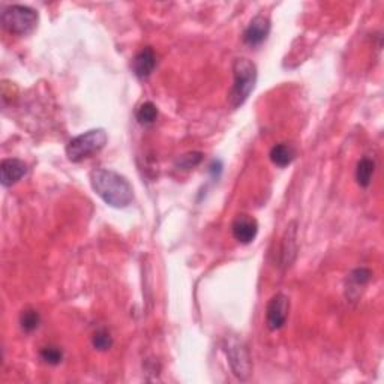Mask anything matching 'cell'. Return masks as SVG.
<instances>
[{
    "instance_id": "1",
    "label": "cell",
    "mask_w": 384,
    "mask_h": 384,
    "mask_svg": "<svg viewBox=\"0 0 384 384\" xmlns=\"http://www.w3.org/2000/svg\"><path fill=\"white\" fill-rule=\"evenodd\" d=\"M90 186L101 200L114 209L128 207L134 200V190L129 180L113 170H93L90 173Z\"/></svg>"
},
{
    "instance_id": "2",
    "label": "cell",
    "mask_w": 384,
    "mask_h": 384,
    "mask_svg": "<svg viewBox=\"0 0 384 384\" xmlns=\"http://www.w3.org/2000/svg\"><path fill=\"white\" fill-rule=\"evenodd\" d=\"M233 88L230 90V105L233 108H239L244 105L251 93H253L257 83V66L253 60L246 57L236 59L233 64Z\"/></svg>"
},
{
    "instance_id": "3",
    "label": "cell",
    "mask_w": 384,
    "mask_h": 384,
    "mask_svg": "<svg viewBox=\"0 0 384 384\" xmlns=\"http://www.w3.org/2000/svg\"><path fill=\"white\" fill-rule=\"evenodd\" d=\"M108 141L104 129H90L74 137L66 146V156L71 162H81L90 158L92 155L103 151Z\"/></svg>"
},
{
    "instance_id": "4",
    "label": "cell",
    "mask_w": 384,
    "mask_h": 384,
    "mask_svg": "<svg viewBox=\"0 0 384 384\" xmlns=\"http://www.w3.org/2000/svg\"><path fill=\"white\" fill-rule=\"evenodd\" d=\"M38 21V12L26 5H10L2 11V26L12 35L26 36L32 34Z\"/></svg>"
},
{
    "instance_id": "5",
    "label": "cell",
    "mask_w": 384,
    "mask_h": 384,
    "mask_svg": "<svg viewBox=\"0 0 384 384\" xmlns=\"http://www.w3.org/2000/svg\"><path fill=\"white\" fill-rule=\"evenodd\" d=\"M225 353L229 357L233 374L240 380H246L253 371V362L246 346L236 338H230L225 342Z\"/></svg>"
},
{
    "instance_id": "6",
    "label": "cell",
    "mask_w": 384,
    "mask_h": 384,
    "mask_svg": "<svg viewBox=\"0 0 384 384\" xmlns=\"http://www.w3.org/2000/svg\"><path fill=\"white\" fill-rule=\"evenodd\" d=\"M290 311V300L285 294L278 293L272 297L266 309V323L270 331H279L284 327Z\"/></svg>"
},
{
    "instance_id": "7",
    "label": "cell",
    "mask_w": 384,
    "mask_h": 384,
    "mask_svg": "<svg viewBox=\"0 0 384 384\" xmlns=\"http://www.w3.org/2000/svg\"><path fill=\"white\" fill-rule=\"evenodd\" d=\"M270 34V18L266 14H257L249 21L244 32V42L249 47H257L263 44Z\"/></svg>"
},
{
    "instance_id": "8",
    "label": "cell",
    "mask_w": 384,
    "mask_h": 384,
    "mask_svg": "<svg viewBox=\"0 0 384 384\" xmlns=\"http://www.w3.org/2000/svg\"><path fill=\"white\" fill-rule=\"evenodd\" d=\"M233 238L236 239L239 244L248 245L251 242H254L258 234V222L257 219L249 215H238L231 225Z\"/></svg>"
},
{
    "instance_id": "9",
    "label": "cell",
    "mask_w": 384,
    "mask_h": 384,
    "mask_svg": "<svg viewBox=\"0 0 384 384\" xmlns=\"http://www.w3.org/2000/svg\"><path fill=\"white\" fill-rule=\"evenodd\" d=\"M0 173H2V185L5 188L12 186L26 176L27 166L25 161L17 158L3 159L2 166H0Z\"/></svg>"
},
{
    "instance_id": "10",
    "label": "cell",
    "mask_w": 384,
    "mask_h": 384,
    "mask_svg": "<svg viewBox=\"0 0 384 384\" xmlns=\"http://www.w3.org/2000/svg\"><path fill=\"white\" fill-rule=\"evenodd\" d=\"M155 68H156V54L152 47H146V49L138 51L136 54V57L132 59V71H134V74L138 78H141V80L151 77Z\"/></svg>"
},
{
    "instance_id": "11",
    "label": "cell",
    "mask_w": 384,
    "mask_h": 384,
    "mask_svg": "<svg viewBox=\"0 0 384 384\" xmlns=\"http://www.w3.org/2000/svg\"><path fill=\"white\" fill-rule=\"evenodd\" d=\"M297 230L296 222H292L285 230L284 239H282V248H281V266L284 269L290 268L293 264L296 254H297Z\"/></svg>"
},
{
    "instance_id": "12",
    "label": "cell",
    "mask_w": 384,
    "mask_h": 384,
    "mask_svg": "<svg viewBox=\"0 0 384 384\" xmlns=\"http://www.w3.org/2000/svg\"><path fill=\"white\" fill-rule=\"evenodd\" d=\"M269 156H270V161L275 164V166L284 168L293 162L294 156H296V151L292 144L279 143L272 147Z\"/></svg>"
},
{
    "instance_id": "13",
    "label": "cell",
    "mask_w": 384,
    "mask_h": 384,
    "mask_svg": "<svg viewBox=\"0 0 384 384\" xmlns=\"http://www.w3.org/2000/svg\"><path fill=\"white\" fill-rule=\"evenodd\" d=\"M375 173V162L370 158H362L357 162L356 167V182L359 186L368 188L372 182V176Z\"/></svg>"
},
{
    "instance_id": "14",
    "label": "cell",
    "mask_w": 384,
    "mask_h": 384,
    "mask_svg": "<svg viewBox=\"0 0 384 384\" xmlns=\"http://www.w3.org/2000/svg\"><path fill=\"white\" fill-rule=\"evenodd\" d=\"M136 117L141 125H152L158 119V108H156V105L151 103V101H146V103H143L137 108Z\"/></svg>"
},
{
    "instance_id": "15",
    "label": "cell",
    "mask_w": 384,
    "mask_h": 384,
    "mask_svg": "<svg viewBox=\"0 0 384 384\" xmlns=\"http://www.w3.org/2000/svg\"><path fill=\"white\" fill-rule=\"evenodd\" d=\"M39 323H41V317H39L38 311H35V309L23 311V314L20 317V324H21L23 331L27 332V333L34 332L38 329Z\"/></svg>"
},
{
    "instance_id": "16",
    "label": "cell",
    "mask_w": 384,
    "mask_h": 384,
    "mask_svg": "<svg viewBox=\"0 0 384 384\" xmlns=\"http://www.w3.org/2000/svg\"><path fill=\"white\" fill-rule=\"evenodd\" d=\"M92 344L98 351H107L113 346V336L107 329H99L92 336Z\"/></svg>"
},
{
    "instance_id": "17",
    "label": "cell",
    "mask_w": 384,
    "mask_h": 384,
    "mask_svg": "<svg viewBox=\"0 0 384 384\" xmlns=\"http://www.w3.org/2000/svg\"><path fill=\"white\" fill-rule=\"evenodd\" d=\"M372 278V272L366 268H357L350 273L348 281L353 287H363Z\"/></svg>"
},
{
    "instance_id": "18",
    "label": "cell",
    "mask_w": 384,
    "mask_h": 384,
    "mask_svg": "<svg viewBox=\"0 0 384 384\" xmlns=\"http://www.w3.org/2000/svg\"><path fill=\"white\" fill-rule=\"evenodd\" d=\"M201 159H203V153L190 152V153H186L183 156H180V158L176 162V166L179 168H182V170H191L194 167H197L199 164L201 162Z\"/></svg>"
},
{
    "instance_id": "19",
    "label": "cell",
    "mask_w": 384,
    "mask_h": 384,
    "mask_svg": "<svg viewBox=\"0 0 384 384\" xmlns=\"http://www.w3.org/2000/svg\"><path fill=\"white\" fill-rule=\"evenodd\" d=\"M41 359L45 363L56 366L62 362V359H64V353H62V350L57 347H51V346L44 347L41 350Z\"/></svg>"
}]
</instances>
